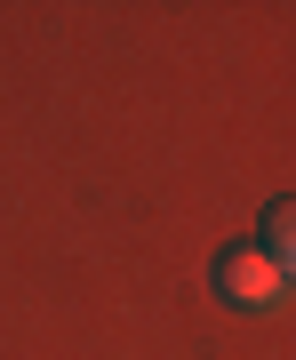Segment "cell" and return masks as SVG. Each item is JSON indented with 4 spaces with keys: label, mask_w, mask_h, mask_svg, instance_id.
<instances>
[{
    "label": "cell",
    "mask_w": 296,
    "mask_h": 360,
    "mask_svg": "<svg viewBox=\"0 0 296 360\" xmlns=\"http://www.w3.org/2000/svg\"><path fill=\"white\" fill-rule=\"evenodd\" d=\"M217 296L224 304H272L281 296V264L264 248H224L217 257Z\"/></svg>",
    "instance_id": "cell-1"
},
{
    "label": "cell",
    "mask_w": 296,
    "mask_h": 360,
    "mask_svg": "<svg viewBox=\"0 0 296 360\" xmlns=\"http://www.w3.org/2000/svg\"><path fill=\"white\" fill-rule=\"evenodd\" d=\"M264 257L281 264V281L296 272V200H281V208H264Z\"/></svg>",
    "instance_id": "cell-2"
}]
</instances>
